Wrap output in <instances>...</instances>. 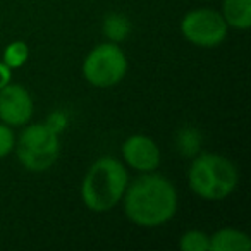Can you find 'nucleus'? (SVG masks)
Segmentation results:
<instances>
[{"label":"nucleus","instance_id":"obj_11","mask_svg":"<svg viewBox=\"0 0 251 251\" xmlns=\"http://www.w3.org/2000/svg\"><path fill=\"white\" fill-rule=\"evenodd\" d=\"M103 31L110 42L117 43L127 38L131 31V23L124 14H110L103 21Z\"/></svg>","mask_w":251,"mask_h":251},{"label":"nucleus","instance_id":"obj_14","mask_svg":"<svg viewBox=\"0 0 251 251\" xmlns=\"http://www.w3.org/2000/svg\"><path fill=\"white\" fill-rule=\"evenodd\" d=\"M16 147V134L11 129V126L0 122V158H5L11 155Z\"/></svg>","mask_w":251,"mask_h":251},{"label":"nucleus","instance_id":"obj_9","mask_svg":"<svg viewBox=\"0 0 251 251\" xmlns=\"http://www.w3.org/2000/svg\"><path fill=\"white\" fill-rule=\"evenodd\" d=\"M251 248V239L246 232L237 229H220L210 236L212 251H248Z\"/></svg>","mask_w":251,"mask_h":251},{"label":"nucleus","instance_id":"obj_5","mask_svg":"<svg viewBox=\"0 0 251 251\" xmlns=\"http://www.w3.org/2000/svg\"><path fill=\"white\" fill-rule=\"evenodd\" d=\"M127 73V57L114 42L100 43L86 55L83 76L95 88H110L124 79Z\"/></svg>","mask_w":251,"mask_h":251},{"label":"nucleus","instance_id":"obj_3","mask_svg":"<svg viewBox=\"0 0 251 251\" xmlns=\"http://www.w3.org/2000/svg\"><path fill=\"white\" fill-rule=\"evenodd\" d=\"M188 182L196 196L208 201L224 200L237 188V167L219 153H201L193 160Z\"/></svg>","mask_w":251,"mask_h":251},{"label":"nucleus","instance_id":"obj_10","mask_svg":"<svg viewBox=\"0 0 251 251\" xmlns=\"http://www.w3.org/2000/svg\"><path fill=\"white\" fill-rule=\"evenodd\" d=\"M220 14L227 26L246 31L251 26V0H224Z\"/></svg>","mask_w":251,"mask_h":251},{"label":"nucleus","instance_id":"obj_15","mask_svg":"<svg viewBox=\"0 0 251 251\" xmlns=\"http://www.w3.org/2000/svg\"><path fill=\"white\" fill-rule=\"evenodd\" d=\"M12 79V69L7 67L4 62H0V90L4 86H7Z\"/></svg>","mask_w":251,"mask_h":251},{"label":"nucleus","instance_id":"obj_8","mask_svg":"<svg viewBox=\"0 0 251 251\" xmlns=\"http://www.w3.org/2000/svg\"><path fill=\"white\" fill-rule=\"evenodd\" d=\"M122 158L138 172H153L160 164L158 145L145 134H133L122 143Z\"/></svg>","mask_w":251,"mask_h":251},{"label":"nucleus","instance_id":"obj_4","mask_svg":"<svg viewBox=\"0 0 251 251\" xmlns=\"http://www.w3.org/2000/svg\"><path fill=\"white\" fill-rule=\"evenodd\" d=\"M14 148L26 171L43 172L59 158V134L49 124H31L23 129Z\"/></svg>","mask_w":251,"mask_h":251},{"label":"nucleus","instance_id":"obj_2","mask_svg":"<svg viewBox=\"0 0 251 251\" xmlns=\"http://www.w3.org/2000/svg\"><path fill=\"white\" fill-rule=\"evenodd\" d=\"M129 182L126 167L114 157H101L88 169L81 184V200L95 213L110 212L122 200Z\"/></svg>","mask_w":251,"mask_h":251},{"label":"nucleus","instance_id":"obj_12","mask_svg":"<svg viewBox=\"0 0 251 251\" xmlns=\"http://www.w3.org/2000/svg\"><path fill=\"white\" fill-rule=\"evenodd\" d=\"M29 59V47L26 45V42L23 40H16V42L9 43L4 50V60L2 62L5 64L11 69H18V67H23Z\"/></svg>","mask_w":251,"mask_h":251},{"label":"nucleus","instance_id":"obj_13","mask_svg":"<svg viewBox=\"0 0 251 251\" xmlns=\"http://www.w3.org/2000/svg\"><path fill=\"white\" fill-rule=\"evenodd\" d=\"M182 251H210V236L203 230H188L179 241Z\"/></svg>","mask_w":251,"mask_h":251},{"label":"nucleus","instance_id":"obj_6","mask_svg":"<svg viewBox=\"0 0 251 251\" xmlns=\"http://www.w3.org/2000/svg\"><path fill=\"white\" fill-rule=\"evenodd\" d=\"M227 23L213 9L189 11L181 21V33L189 43L201 49L219 47L227 38Z\"/></svg>","mask_w":251,"mask_h":251},{"label":"nucleus","instance_id":"obj_7","mask_svg":"<svg viewBox=\"0 0 251 251\" xmlns=\"http://www.w3.org/2000/svg\"><path fill=\"white\" fill-rule=\"evenodd\" d=\"M33 115V100L21 84L9 83L0 90V121L7 126H25Z\"/></svg>","mask_w":251,"mask_h":251},{"label":"nucleus","instance_id":"obj_1","mask_svg":"<svg viewBox=\"0 0 251 251\" xmlns=\"http://www.w3.org/2000/svg\"><path fill=\"white\" fill-rule=\"evenodd\" d=\"M121 201L124 213L140 227H158L172 219L177 212V191L167 177L153 172H143L127 184Z\"/></svg>","mask_w":251,"mask_h":251}]
</instances>
